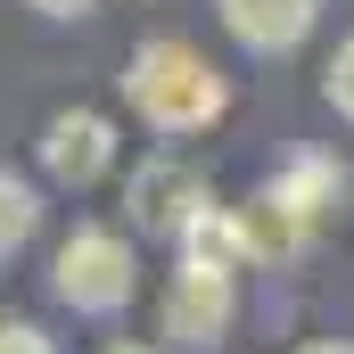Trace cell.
<instances>
[{"instance_id": "1", "label": "cell", "mask_w": 354, "mask_h": 354, "mask_svg": "<svg viewBox=\"0 0 354 354\" xmlns=\"http://www.w3.org/2000/svg\"><path fill=\"white\" fill-rule=\"evenodd\" d=\"M124 99H132L140 124H157V132H206V124L231 107L223 75H214L189 41H140L132 66H124Z\"/></svg>"}, {"instance_id": "2", "label": "cell", "mask_w": 354, "mask_h": 354, "mask_svg": "<svg viewBox=\"0 0 354 354\" xmlns=\"http://www.w3.org/2000/svg\"><path fill=\"white\" fill-rule=\"evenodd\" d=\"M132 248H124V231H99V223H75L66 231V248H58V264H50V288L75 305V313H115L124 297H132Z\"/></svg>"}, {"instance_id": "3", "label": "cell", "mask_w": 354, "mask_h": 354, "mask_svg": "<svg viewBox=\"0 0 354 354\" xmlns=\"http://www.w3.org/2000/svg\"><path fill=\"white\" fill-rule=\"evenodd\" d=\"M231 322H239V288H231V272L214 264H181L165 280V305H157V330L174 338V346H223L231 338Z\"/></svg>"}, {"instance_id": "4", "label": "cell", "mask_w": 354, "mask_h": 354, "mask_svg": "<svg viewBox=\"0 0 354 354\" xmlns=\"http://www.w3.org/2000/svg\"><path fill=\"white\" fill-rule=\"evenodd\" d=\"M206 214H214V189H206L198 165H181V157H149V165L132 174V223H140L149 239H189Z\"/></svg>"}, {"instance_id": "5", "label": "cell", "mask_w": 354, "mask_h": 354, "mask_svg": "<svg viewBox=\"0 0 354 354\" xmlns=\"http://www.w3.org/2000/svg\"><path fill=\"white\" fill-rule=\"evenodd\" d=\"M115 165V124L91 115V107H66L41 124V174L66 181V189H91V181Z\"/></svg>"}, {"instance_id": "6", "label": "cell", "mask_w": 354, "mask_h": 354, "mask_svg": "<svg viewBox=\"0 0 354 354\" xmlns=\"http://www.w3.org/2000/svg\"><path fill=\"white\" fill-rule=\"evenodd\" d=\"M264 198L297 223V231H305V239H313V231L330 223V206L346 198V165H338V157H322V149H297V157L264 181Z\"/></svg>"}, {"instance_id": "7", "label": "cell", "mask_w": 354, "mask_h": 354, "mask_svg": "<svg viewBox=\"0 0 354 354\" xmlns=\"http://www.w3.org/2000/svg\"><path fill=\"white\" fill-rule=\"evenodd\" d=\"M223 8V25H231V41H248V50H297L305 33H313V17H322V0H214Z\"/></svg>"}, {"instance_id": "8", "label": "cell", "mask_w": 354, "mask_h": 354, "mask_svg": "<svg viewBox=\"0 0 354 354\" xmlns=\"http://www.w3.org/2000/svg\"><path fill=\"white\" fill-rule=\"evenodd\" d=\"M33 231H41V198H33V181H17L8 165H0V256H17Z\"/></svg>"}, {"instance_id": "9", "label": "cell", "mask_w": 354, "mask_h": 354, "mask_svg": "<svg viewBox=\"0 0 354 354\" xmlns=\"http://www.w3.org/2000/svg\"><path fill=\"white\" fill-rule=\"evenodd\" d=\"M322 99L354 124V41H338V58H330V75H322Z\"/></svg>"}, {"instance_id": "10", "label": "cell", "mask_w": 354, "mask_h": 354, "mask_svg": "<svg viewBox=\"0 0 354 354\" xmlns=\"http://www.w3.org/2000/svg\"><path fill=\"white\" fill-rule=\"evenodd\" d=\"M0 354H58L41 322H0Z\"/></svg>"}, {"instance_id": "11", "label": "cell", "mask_w": 354, "mask_h": 354, "mask_svg": "<svg viewBox=\"0 0 354 354\" xmlns=\"http://www.w3.org/2000/svg\"><path fill=\"white\" fill-rule=\"evenodd\" d=\"M297 354H354V346H346V338H305Z\"/></svg>"}, {"instance_id": "12", "label": "cell", "mask_w": 354, "mask_h": 354, "mask_svg": "<svg viewBox=\"0 0 354 354\" xmlns=\"http://www.w3.org/2000/svg\"><path fill=\"white\" fill-rule=\"evenodd\" d=\"M41 8H50V17H83L91 0H41Z\"/></svg>"}, {"instance_id": "13", "label": "cell", "mask_w": 354, "mask_h": 354, "mask_svg": "<svg viewBox=\"0 0 354 354\" xmlns=\"http://www.w3.org/2000/svg\"><path fill=\"white\" fill-rule=\"evenodd\" d=\"M107 354H157V346H140V338H115V346H107Z\"/></svg>"}]
</instances>
